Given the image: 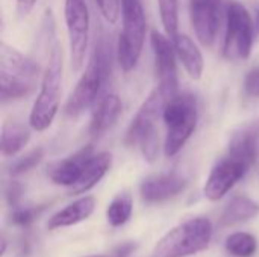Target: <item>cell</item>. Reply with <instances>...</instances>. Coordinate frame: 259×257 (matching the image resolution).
<instances>
[{
	"label": "cell",
	"instance_id": "obj_1",
	"mask_svg": "<svg viewBox=\"0 0 259 257\" xmlns=\"http://www.w3.org/2000/svg\"><path fill=\"white\" fill-rule=\"evenodd\" d=\"M112 74V44L111 39L100 33L96 39L90 62L80 76L74 91L71 92L65 114L68 117H79L88 111L105 91Z\"/></svg>",
	"mask_w": 259,
	"mask_h": 257
},
{
	"label": "cell",
	"instance_id": "obj_2",
	"mask_svg": "<svg viewBox=\"0 0 259 257\" xmlns=\"http://www.w3.org/2000/svg\"><path fill=\"white\" fill-rule=\"evenodd\" d=\"M162 118L167 127L164 153L167 158L176 156L191 138L197 126L199 106L191 92H178L165 105Z\"/></svg>",
	"mask_w": 259,
	"mask_h": 257
},
{
	"label": "cell",
	"instance_id": "obj_3",
	"mask_svg": "<svg viewBox=\"0 0 259 257\" xmlns=\"http://www.w3.org/2000/svg\"><path fill=\"white\" fill-rule=\"evenodd\" d=\"M61 92H62V55L59 47L56 45L49 56V64L46 67L41 80V89L39 94L36 95V100L33 101L29 115V124L33 130L44 132L52 126L59 109Z\"/></svg>",
	"mask_w": 259,
	"mask_h": 257
},
{
	"label": "cell",
	"instance_id": "obj_4",
	"mask_svg": "<svg viewBox=\"0 0 259 257\" xmlns=\"http://www.w3.org/2000/svg\"><path fill=\"white\" fill-rule=\"evenodd\" d=\"M212 238V224L199 217L170 230L153 248L150 257H188L203 251Z\"/></svg>",
	"mask_w": 259,
	"mask_h": 257
},
{
	"label": "cell",
	"instance_id": "obj_5",
	"mask_svg": "<svg viewBox=\"0 0 259 257\" xmlns=\"http://www.w3.org/2000/svg\"><path fill=\"white\" fill-rule=\"evenodd\" d=\"M123 29L117 41V61L124 73L132 71L143 53L146 41V15L141 0H121Z\"/></svg>",
	"mask_w": 259,
	"mask_h": 257
},
{
	"label": "cell",
	"instance_id": "obj_6",
	"mask_svg": "<svg viewBox=\"0 0 259 257\" xmlns=\"http://www.w3.org/2000/svg\"><path fill=\"white\" fill-rule=\"evenodd\" d=\"M255 41V26L249 11L231 0L225 8L223 56L228 61H246L250 56Z\"/></svg>",
	"mask_w": 259,
	"mask_h": 257
},
{
	"label": "cell",
	"instance_id": "obj_7",
	"mask_svg": "<svg viewBox=\"0 0 259 257\" xmlns=\"http://www.w3.org/2000/svg\"><path fill=\"white\" fill-rule=\"evenodd\" d=\"M176 94H178V86L164 85V83L156 85V88L150 92V95L144 100V103L141 105V108L132 118L131 126L126 132V138H124L126 145H131V147L140 145L147 138L158 135L156 123L159 117L162 115L165 105Z\"/></svg>",
	"mask_w": 259,
	"mask_h": 257
},
{
	"label": "cell",
	"instance_id": "obj_8",
	"mask_svg": "<svg viewBox=\"0 0 259 257\" xmlns=\"http://www.w3.org/2000/svg\"><path fill=\"white\" fill-rule=\"evenodd\" d=\"M64 17L68 33L70 64L73 71L83 65L90 39V11L85 0H65Z\"/></svg>",
	"mask_w": 259,
	"mask_h": 257
},
{
	"label": "cell",
	"instance_id": "obj_9",
	"mask_svg": "<svg viewBox=\"0 0 259 257\" xmlns=\"http://www.w3.org/2000/svg\"><path fill=\"white\" fill-rule=\"evenodd\" d=\"M223 0H190V18L199 42L211 47L222 23Z\"/></svg>",
	"mask_w": 259,
	"mask_h": 257
},
{
	"label": "cell",
	"instance_id": "obj_10",
	"mask_svg": "<svg viewBox=\"0 0 259 257\" xmlns=\"http://www.w3.org/2000/svg\"><path fill=\"white\" fill-rule=\"evenodd\" d=\"M250 168L240 161H235L229 156L223 158L209 173L203 188L205 197L211 201L222 200L247 174Z\"/></svg>",
	"mask_w": 259,
	"mask_h": 257
},
{
	"label": "cell",
	"instance_id": "obj_11",
	"mask_svg": "<svg viewBox=\"0 0 259 257\" xmlns=\"http://www.w3.org/2000/svg\"><path fill=\"white\" fill-rule=\"evenodd\" d=\"M153 55H155V67L158 83L178 86V68H176V50L173 41L170 42L162 33L158 30L152 32L150 36Z\"/></svg>",
	"mask_w": 259,
	"mask_h": 257
},
{
	"label": "cell",
	"instance_id": "obj_12",
	"mask_svg": "<svg viewBox=\"0 0 259 257\" xmlns=\"http://www.w3.org/2000/svg\"><path fill=\"white\" fill-rule=\"evenodd\" d=\"M259 155V123H250L237 129L229 139L228 156L252 167Z\"/></svg>",
	"mask_w": 259,
	"mask_h": 257
},
{
	"label": "cell",
	"instance_id": "obj_13",
	"mask_svg": "<svg viewBox=\"0 0 259 257\" xmlns=\"http://www.w3.org/2000/svg\"><path fill=\"white\" fill-rule=\"evenodd\" d=\"M187 186V179L176 173L159 174L146 179L140 186V194L147 203H159L181 194Z\"/></svg>",
	"mask_w": 259,
	"mask_h": 257
},
{
	"label": "cell",
	"instance_id": "obj_14",
	"mask_svg": "<svg viewBox=\"0 0 259 257\" xmlns=\"http://www.w3.org/2000/svg\"><path fill=\"white\" fill-rule=\"evenodd\" d=\"M0 74L29 83H36L39 67L32 59L3 42L0 48Z\"/></svg>",
	"mask_w": 259,
	"mask_h": 257
},
{
	"label": "cell",
	"instance_id": "obj_15",
	"mask_svg": "<svg viewBox=\"0 0 259 257\" xmlns=\"http://www.w3.org/2000/svg\"><path fill=\"white\" fill-rule=\"evenodd\" d=\"M93 147L87 145L76 151L74 155L58 161L49 167V177L55 185L59 186H74L77 180L82 176L83 167L88 162V159L93 156Z\"/></svg>",
	"mask_w": 259,
	"mask_h": 257
},
{
	"label": "cell",
	"instance_id": "obj_16",
	"mask_svg": "<svg viewBox=\"0 0 259 257\" xmlns=\"http://www.w3.org/2000/svg\"><path fill=\"white\" fill-rule=\"evenodd\" d=\"M123 111V105L118 95L106 94L93 112V118L90 123V135L94 138L106 133L120 118Z\"/></svg>",
	"mask_w": 259,
	"mask_h": 257
},
{
	"label": "cell",
	"instance_id": "obj_17",
	"mask_svg": "<svg viewBox=\"0 0 259 257\" xmlns=\"http://www.w3.org/2000/svg\"><path fill=\"white\" fill-rule=\"evenodd\" d=\"M171 41L176 50V56L179 62L184 65L188 76L193 80H199L203 74L205 61L196 42L185 33H176L175 36H171Z\"/></svg>",
	"mask_w": 259,
	"mask_h": 257
},
{
	"label": "cell",
	"instance_id": "obj_18",
	"mask_svg": "<svg viewBox=\"0 0 259 257\" xmlns=\"http://www.w3.org/2000/svg\"><path fill=\"white\" fill-rule=\"evenodd\" d=\"M94 208H96L94 197H90V195L82 197V198L73 201L71 204L65 206L59 212H56L49 220L47 229L49 230H58L62 227H70V226H74L77 223H82L91 217V214L94 212Z\"/></svg>",
	"mask_w": 259,
	"mask_h": 257
},
{
	"label": "cell",
	"instance_id": "obj_19",
	"mask_svg": "<svg viewBox=\"0 0 259 257\" xmlns=\"http://www.w3.org/2000/svg\"><path fill=\"white\" fill-rule=\"evenodd\" d=\"M112 164V156L108 151H102L97 155H93L88 162L83 167L82 176L77 180L74 186H71V194H83L90 189H93L108 173Z\"/></svg>",
	"mask_w": 259,
	"mask_h": 257
},
{
	"label": "cell",
	"instance_id": "obj_20",
	"mask_svg": "<svg viewBox=\"0 0 259 257\" xmlns=\"http://www.w3.org/2000/svg\"><path fill=\"white\" fill-rule=\"evenodd\" d=\"M259 215V204L253 201L252 198L246 195H238L234 197L225 208L222 217H220V224L223 227L235 226L246 223Z\"/></svg>",
	"mask_w": 259,
	"mask_h": 257
},
{
	"label": "cell",
	"instance_id": "obj_21",
	"mask_svg": "<svg viewBox=\"0 0 259 257\" xmlns=\"http://www.w3.org/2000/svg\"><path fill=\"white\" fill-rule=\"evenodd\" d=\"M30 139V132L18 124V123H8L2 127V136H0V148L2 155L6 158L15 156L18 151H21Z\"/></svg>",
	"mask_w": 259,
	"mask_h": 257
},
{
	"label": "cell",
	"instance_id": "obj_22",
	"mask_svg": "<svg viewBox=\"0 0 259 257\" xmlns=\"http://www.w3.org/2000/svg\"><path fill=\"white\" fill-rule=\"evenodd\" d=\"M132 208H134L132 197L127 192L117 195L112 200V203L108 206V211H106V220H108L109 226L120 227V226L126 224L132 215Z\"/></svg>",
	"mask_w": 259,
	"mask_h": 257
},
{
	"label": "cell",
	"instance_id": "obj_23",
	"mask_svg": "<svg viewBox=\"0 0 259 257\" xmlns=\"http://www.w3.org/2000/svg\"><path fill=\"white\" fill-rule=\"evenodd\" d=\"M225 247L234 257H252L256 253V239L250 233L237 232L228 236Z\"/></svg>",
	"mask_w": 259,
	"mask_h": 257
},
{
	"label": "cell",
	"instance_id": "obj_24",
	"mask_svg": "<svg viewBox=\"0 0 259 257\" xmlns=\"http://www.w3.org/2000/svg\"><path fill=\"white\" fill-rule=\"evenodd\" d=\"M158 8L165 33L175 36L179 27V0H158Z\"/></svg>",
	"mask_w": 259,
	"mask_h": 257
},
{
	"label": "cell",
	"instance_id": "obj_25",
	"mask_svg": "<svg viewBox=\"0 0 259 257\" xmlns=\"http://www.w3.org/2000/svg\"><path fill=\"white\" fill-rule=\"evenodd\" d=\"M42 158H44V150L35 148V150L26 153L24 156L18 158L15 162H12L9 167V174L11 176H20L23 173H27L32 168H35L42 161Z\"/></svg>",
	"mask_w": 259,
	"mask_h": 257
},
{
	"label": "cell",
	"instance_id": "obj_26",
	"mask_svg": "<svg viewBox=\"0 0 259 257\" xmlns=\"http://www.w3.org/2000/svg\"><path fill=\"white\" fill-rule=\"evenodd\" d=\"M42 208H18L11 214V223L18 227H26L33 223Z\"/></svg>",
	"mask_w": 259,
	"mask_h": 257
},
{
	"label": "cell",
	"instance_id": "obj_27",
	"mask_svg": "<svg viewBox=\"0 0 259 257\" xmlns=\"http://www.w3.org/2000/svg\"><path fill=\"white\" fill-rule=\"evenodd\" d=\"M99 5V9L103 15V18L114 24L118 17H120V11H121V0H96Z\"/></svg>",
	"mask_w": 259,
	"mask_h": 257
},
{
	"label": "cell",
	"instance_id": "obj_28",
	"mask_svg": "<svg viewBox=\"0 0 259 257\" xmlns=\"http://www.w3.org/2000/svg\"><path fill=\"white\" fill-rule=\"evenodd\" d=\"M244 91L252 98L259 97V67L252 68L247 73V76L244 79Z\"/></svg>",
	"mask_w": 259,
	"mask_h": 257
},
{
	"label": "cell",
	"instance_id": "obj_29",
	"mask_svg": "<svg viewBox=\"0 0 259 257\" xmlns=\"http://www.w3.org/2000/svg\"><path fill=\"white\" fill-rule=\"evenodd\" d=\"M6 200L8 203L12 206V204H17L18 200L21 198V194H23V186L18 183V182H11L8 186H6Z\"/></svg>",
	"mask_w": 259,
	"mask_h": 257
},
{
	"label": "cell",
	"instance_id": "obj_30",
	"mask_svg": "<svg viewBox=\"0 0 259 257\" xmlns=\"http://www.w3.org/2000/svg\"><path fill=\"white\" fill-rule=\"evenodd\" d=\"M38 0H17V12L20 17H26L35 8Z\"/></svg>",
	"mask_w": 259,
	"mask_h": 257
},
{
	"label": "cell",
	"instance_id": "obj_31",
	"mask_svg": "<svg viewBox=\"0 0 259 257\" xmlns=\"http://www.w3.org/2000/svg\"><path fill=\"white\" fill-rule=\"evenodd\" d=\"M253 26H255V38L259 39V0L253 3Z\"/></svg>",
	"mask_w": 259,
	"mask_h": 257
},
{
	"label": "cell",
	"instance_id": "obj_32",
	"mask_svg": "<svg viewBox=\"0 0 259 257\" xmlns=\"http://www.w3.org/2000/svg\"><path fill=\"white\" fill-rule=\"evenodd\" d=\"M5 251H6V241L5 238H2V256L5 254Z\"/></svg>",
	"mask_w": 259,
	"mask_h": 257
},
{
	"label": "cell",
	"instance_id": "obj_33",
	"mask_svg": "<svg viewBox=\"0 0 259 257\" xmlns=\"http://www.w3.org/2000/svg\"><path fill=\"white\" fill-rule=\"evenodd\" d=\"M87 257H105V256H87Z\"/></svg>",
	"mask_w": 259,
	"mask_h": 257
}]
</instances>
